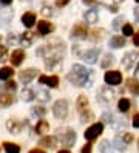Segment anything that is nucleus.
<instances>
[{
    "label": "nucleus",
    "mask_w": 139,
    "mask_h": 153,
    "mask_svg": "<svg viewBox=\"0 0 139 153\" xmlns=\"http://www.w3.org/2000/svg\"><path fill=\"white\" fill-rule=\"evenodd\" d=\"M135 62H136V53L128 51L127 54L122 57V67H124V70H130V68H133Z\"/></svg>",
    "instance_id": "10"
},
{
    "label": "nucleus",
    "mask_w": 139,
    "mask_h": 153,
    "mask_svg": "<svg viewBox=\"0 0 139 153\" xmlns=\"http://www.w3.org/2000/svg\"><path fill=\"white\" fill-rule=\"evenodd\" d=\"M122 25H124V17H117V19L114 20V23H113V30H119Z\"/></svg>",
    "instance_id": "36"
},
{
    "label": "nucleus",
    "mask_w": 139,
    "mask_h": 153,
    "mask_svg": "<svg viewBox=\"0 0 139 153\" xmlns=\"http://www.w3.org/2000/svg\"><path fill=\"white\" fill-rule=\"evenodd\" d=\"M13 10H0V26H6L13 20Z\"/></svg>",
    "instance_id": "13"
},
{
    "label": "nucleus",
    "mask_w": 139,
    "mask_h": 153,
    "mask_svg": "<svg viewBox=\"0 0 139 153\" xmlns=\"http://www.w3.org/2000/svg\"><path fill=\"white\" fill-rule=\"evenodd\" d=\"M133 125H135L136 128H139V113L135 114V118H133Z\"/></svg>",
    "instance_id": "45"
},
{
    "label": "nucleus",
    "mask_w": 139,
    "mask_h": 153,
    "mask_svg": "<svg viewBox=\"0 0 139 153\" xmlns=\"http://www.w3.org/2000/svg\"><path fill=\"white\" fill-rule=\"evenodd\" d=\"M67 77H68V80L73 85L83 87V85H91L93 73H91V70H87L85 67H82V65H73L71 73Z\"/></svg>",
    "instance_id": "1"
},
{
    "label": "nucleus",
    "mask_w": 139,
    "mask_h": 153,
    "mask_svg": "<svg viewBox=\"0 0 139 153\" xmlns=\"http://www.w3.org/2000/svg\"><path fill=\"white\" fill-rule=\"evenodd\" d=\"M124 45H125V39L122 36H113L110 39V47H113V48H122Z\"/></svg>",
    "instance_id": "19"
},
{
    "label": "nucleus",
    "mask_w": 139,
    "mask_h": 153,
    "mask_svg": "<svg viewBox=\"0 0 139 153\" xmlns=\"http://www.w3.org/2000/svg\"><path fill=\"white\" fill-rule=\"evenodd\" d=\"M77 110L80 111V113H83L87 110V107H88V99L85 97V96H79V99H77Z\"/></svg>",
    "instance_id": "26"
},
{
    "label": "nucleus",
    "mask_w": 139,
    "mask_h": 153,
    "mask_svg": "<svg viewBox=\"0 0 139 153\" xmlns=\"http://www.w3.org/2000/svg\"><path fill=\"white\" fill-rule=\"evenodd\" d=\"M45 113H46L45 107H34L33 108V114H36V116H43Z\"/></svg>",
    "instance_id": "35"
},
{
    "label": "nucleus",
    "mask_w": 139,
    "mask_h": 153,
    "mask_svg": "<svg viewBox=\"0 0 139 153\" xmlns=\"http://www.w3.org/2000/svg\"><path fill=\"white\" fill-rule=\"evenodd\" d=\"M37 76V70L36 68H28V70H23L20 74H19V77H20L22 82L28 84V82H31V80Z\"/></svg>",
    "instance_id": "11"
},
{
    "label": "nucleus",
    "mask_w": 139,
    "mask_h": 153,
    "mask_svg": "<svg viewBox=\"0 0 139 153\" xmlns=\"http://www.w3.org/2000/svg\"><path fill=\"white\" fill-rule=\"evenodd\" d=\"M80 153H91V144H87V146H83Z\"/></svg>",
    "instance_id": "43"
},
{
    "label": "nucleus",
    "mask_w": 139,
    "mask_h": 153,
    "mask_svg": "<svg viewBox=\"0 0 139 153\" xmlns=\"http://www.w3.org/2000/svg\"><path fill=\"white\" fill-rule=\"evenodd\" d=\"M34 96L37 97V101H40V102H48L50 101V93L48 91H45V90H37V93H34Z\"/></svg>",
    "instance_id": "25"
},
{
    "label": "nucleus",
    "mask_w": 139,
    "mask_h": 153,
    "mask_svg": "<svg viewBox=\"0 0 139 153\" xmlns=\"http://www.w3.org/2000/svg\"><path fill=\"white\" fill-rule=\"evenodd\" d=\"M82 2L85 3V5H94V3L97 2V0H82Z\"/></svg>",
    "instance_id": "48"
},
{
    "label": "nucleus",
    "mask_w": 139,
    "mask_h": 153,
    "mask_svg": "<svg viewBox=\"0 0 139 153\" xmlns=\"http://www.w3.org/2000/svg\"><path fill=\"white\" fill-rule=\"evenodd\" d=\"M136 2H138V3H139V0H136Z\"/></svg>",
    "instance_id": "57"
},
{
    "label": "nucleus",
    "mask_w": 139,
    "mask_h": 153,
    "mask_svg": "<svg viewBox=\"0 0 139 153\" xmlns=\"http://www.w3.org/2000/svg\"><path fill=\"white\" fill-rule=\"evenodd\" d=\"M23 59H25V53H23V50H16V51H13V54H11V64L14 65V67H19L23 62Z\"/></svg>",
    "instance_id": "14"
},
{
    "label": "nucleus",
    "mask_w": 139,
    "mask_h": 153,
    "mask_svg": "<svg viewBox=\"0 0 139 153\" xmlns=\"http://www.w3.org/2000/svg\"><path fill=\"white\" fill-rule=\"evenodd\" d=\"M39 80H40V84H45V85H48L51 88H56L59 85V77L57 76H45V74H42L39 77Z\"/></svg>",
    "instance_id": "12"
},
{
    "label": "nucleus",
    "mask_w": 139,
    "mask_h": 153,
    "mask_svg": "<svg viewBox=\"0 0 139 153\" xmlns=\"http://www.w3.org/2000/svg\"><path fill=\"white\" fill-rule=\"evenodd\" d=\"M83 17H85V20L88 23H96L97 22V11L96 10H88L85 14H83Z\"/></svg>",
    "instance_id": "23"
},
{
    "label": "nucleus",
    "mask_w": 139,
    "mask_h": 153,
    "mask_svg": "<svg viewBox=\"0 0 139 153\" xmlns=\"http://www.w3.org/2000/svg\"><path fill=\"white\" fill-rule=\"evenodd\" d=\"M37 30H39V33L42 36H46V34H50L53 30H54V26L50 23V22H46V20H42L37 23Z\"/></svg>",
    "instance_id": "15"
},
{
    "label": "nucleus",
    "mask_w": 139,
    "mask_h": 153,
    "mask_svg": "<svg viewBox=\"0 0 139 153\" xmlns=\"http://www.w3.org/2000/svg\"><path fill=\"white\" fill-rule=\"evenodd\" d=\"M110 11H111V13H116V11H117V6H111Z\"/></svg>",
    "instance_id": "53"
},
{
    "label": "nucleus",
    "mask_w": 139,
    "mask_h": 153,
    "mask_svg": "<svg viewBox=\"0 0 139 153\" xmlns=\"http://www.w3.org/2000/svg\"><path fill=\"white\" fill-rule=\"evenodd\" d=\"M36 22V14L34 13H25L22 16V23L26 26V28H31Z\"/></svg>",
    "instance_id": "16"
},
{
    "label": "nucleus",
    "mask_w": 139,
    "mask_h": 153,
    "mask_svg": "<svg viewBox=\"0 0 139 153\" xmlns=\"http://www.w3.org/2000/svg\"><path fill=\"white\" fill-rule=\"evenodd\" d=\"M99 152L100 153H111V146L107 139H104L100 144H99Z\"/></svg>",
    "instance_id": "32"
},
{
    "label": "nucleus",
    "mask_w": 139,
    "mask_h": 153,
    "mask_svg": "<svg viewBox=\"0 0 139 153\" xmlns=\"http://www.w3.org/2000/svg\"><path fill=\"white\" fill-rule=\"evenodd\" d=\"M102 33H104L102 30H94V31H93V36H91V37L94 39V40H97V39L102 37Z\"/></svg>",
    "instance_id": "41"
},
{
    "label": "nucleus",
    "mask_w": 139,
    "mask_h": 153,
    "mask_svg": "<svg viewBox=\"0 0 139 153\" xmlns=\"http://www.w3.org/2000/svg\"><path fill=\"white\" fill-rule=\"evenodd\" d=\"M114 116L113 114H110V113H105V114H102V121H105V122H108V124H113L114 121Z\"/></svg>",
    "instance_id": "37"
},
{
    "label": "nucleus",
    "mask_w": 139,
    "mask_h": 153,
    "mask_svg": "<svg viewBox=\"0 0 139 153\" xmlns=\"http://www.w3.org/2000/svg\"><path fill=\"white\" fill-rule=\"evenodd\" d=\"M113 99H114V91L111 88H108V87L102 88L100 91L97 93V101L104 102V104H110Z\"/></svg>",
    "instance_id": "5"
},
{
    "label": "nucleus",
    "mask_w": 139,
    "mask_h": 153,
    "mask_svg": "<svg viewBox=\"0 0 139 153\" xmlns=\"http://www.w3.org/2000/svg\"><path fill=\"white\" fill-rule=\"evenodd\" d=\"M16 82H14V80H8V84H6V88L8 90H13V91H14V90H16Z\"/></svg>",
    "instance_id": "42"
},
{
    "label": "nucleus",
    "mask_w": 139,
    "mask_h": 153,
    "mask_svg": "<svg viewBox=\"0 0 139 153\" xmlns=\"http://www.w3.org/2000/svg\"><path fill=\"white\" fill-rule=\"evenodd\" d=\"M127 88L133 94H139V82L136 79H127Z\"/></svg>",
    "instance_id": "22"
},
{
    "label": "nucleus",
    "mask_w": 139,
    "mask_h": 153,
    "mask_svg": "<svg viewBox=\"0 0 139 153\" xmlns=\"http://www.w3.org/2000/svg\"><path fill=\"white\" fill-rule=\"evenodd\" d=\"M59 139H60V142L63 144V146L71 147L73 144H74V141H76V131L71 130V128H65V130L60 131Z\"/></svg>",
    "instance_id": "3"
},
{
    "label": "nucleus",
    "mask_w": 139,
    "mask_h": 153,
    "mask_svg": "<svg viewBox=\"0 0 139 153\" xmlns=\"http://www.w3.org/2000/svg\"><path fill=\"white\" fill-rule=\"evenodd\" d=\"M45 65H46V68H54V70L60 68L62 67V57H60V54H54V56L46 57Z\"/></svg>",
    "instance_id": "9"
},
{
    "label": "nucleus",
    "mask_w": 139,
    "mask_h": 153,
    "mask_svg": "<svg viewBox=\"0 0 139 153\" xmlns=\"http://www.w3.org/2000/svg\"><path fill=\"white\" fill-rule=\"evenodd\" d=\"M113 146L116 147V150L124 152V150H125V147H127V144L124 142V139L120 138V134H119V136H116V138L113 139Z\"/></svg>",
    "instance_id": "27"
},
{
    "label": "nucleus",
    "mask_w": 139,
    "mask_h": 153,
    "mask_svg": "<svg viewBox=\"0 0 139 153\" xmlns=\"http://www.w3.org/2000/svg\"><path fill=\"white\" fill-rule=\"evenodd\" d=\"M133 43L136 45V47H139V33L135 36V37H133Z\"/></svg>",
    "instance_id": "47"
},
{
    "label": "nucleus",
    "mask_w": 139,
    "mask_h": 153,
    "mask_svg": "<svg viewBox=\"0 0 139 153\" xmlns=\"http://www.w3.org/2000/svg\"><path fill=\"white\" fill-rule=\"evenodd\" d=\"M80 57L88 62V64H96V60L99 57V48H93V50H87L83 54H80Z\"/></svg>",
    "instance_id": "7"
},
{
    "label": "nucleus",
    "mask_w": 139,
    "mask_h": 153,
    "mask_svg": "<svg viewBox=\"0 0 139 153\" xmlns=\"http://www.w3.org/2000/svg\"><path fill=\"white\" fill-rule=\"evenodd\" d=\"M0 3L5 5V6H8V5H11V3H13V0H0Z\"/></svg>",
    "instance_id": "49"
},
{
    "label": "nucleus",
    "mask_w": 139,
    "mask_h": 153,
    "mask_svg": "<svg viewBox=\"0 0 139 153\" xmlns=\"http://www.w3.org/2000/svg\"><path fill=\"white\" fill-rule=\"evenodd\" d=\"M48 130H50V124L46 121H39L37 122V125H36L37 134H45V133H48Z\"/></svg>",
    "instance_id": "21"
},
{
    "label": "nucleus",
    "mask_w": 139,
    "mask_h": 153,
    "mask_svg": "<svg viewBox=\"0 0 139 153\" xmlns=\"http://www.w3.org/2000/svg\"><path fill=\"white\" fill-rule=\"evenodd\" d=\"M104 79L108 85H119L122 82V74H120L119 71H107Z\"/></svg>",
    "instance_id": "6"
},
{
    "label": "nucleus",
    "mask_w": 139,
    "mask_h": 153,
    "mask_svg": "<svg viewBox=\"0 0 139 153\" xmlns=\"http://www.w3.org/2000/svg\"><path fill=\"white\" fill-rule=\"evenodd\" d=\"M42 14H45V16H51V14H53L51 8H48V6H43V10H42Z\"/></svg>",
    "instance_id": "44"
},
{
    "label": "nucleus",
    "mask_w": 139,
    "mask_h": 153,
    "mask_svg": "<svg viewBox=\"0 0 139 153\" xmlns=\"http://www.w3.org/2000/svg\"><path fill=\"white\" fill-rule=\"evenodd\" d=\"M33 40H34V34H33L31 31H26V33H23V34H22L20 42L25 45V47H30V45L33 43Z\"/></svg>",
    "instance_id": "24"
},
{
    "label": "nucleus",
    "mask_w": 139,
    "mask_h": 153,
    "mask_svg": "<svg viewBox=\"0 0 139 153\" xmlns=\"http://www.w3.org/2000/svg\"><path fill=\"white\" fill-rule=\"evenodd\" d=\"M71 36H73V37H79V39H85L87 36H88L87 25H85V23H77V25L73 28Z\"/></svg>",
    "instance_id": "8"
},
{
    "label": "nucleus",
    "mask_w": 139,
    "mask_h": 153,
    "mask_svg": "<svg viewBox=\"0 0 139 153\" xmlns=\"http://www.w3.org/2000/svg\"><path fill=\"white\" fill-rule=\"evenodd\" d=\"M30 153H45L42 149H33V150H30Z\"/></svg>",
    "instance_id": "51"
},
{
    "label": "nucleus",
    "mask_w": 139,
    "mask_h": 153,
    "mask_svg": "<svg viewBox=\"0 0 139 153\" xmlns=\"http://www.w3.org/2000/svg\"><path fill=\"white\" fill-rule=\"evenodd\" d=\"M68 2H70V0H56V5H57V6L60 8V6H65Z\"/></svg>",
    "instance_id": "46"
},
{
    "label": "nucleus",
    "mask_w": 139,
    "mask_h": 153,
    "mask_svg": "<svg viewBox=\"0 0 139 153\" xmlns=\"http://www.w3.org/2000/svg\"><path fill=\"white\" fill-rule=\"evenodd\" d=\"M3 147L6 150V153H20V147L17 144H13V142H5Z\"/></svg>",
    "instance_id": "29"
},
{
    "label": "nucleus",
    "mask_w": 139,
    "mask_h": 153,
    "mask_svg": "<svg viewBox=\"0 0 139 153\" xmlns=\"http://www.w3.org/2000/svg\"><path fill=\"white\" fill-rule=\"evenodd\" d=\"M56 138L54 136H46V138H42L40 142H39V146L42 147H46V149H54L56 147Z\"/></svg>",
    "instance_id": "18"
},
{
    "label": "nucleus",
    "mask_w": 139,
    "mask_h": 153,
    "mask_svg": "<svg viewBox=\"0 0 139 153\" xmlns=\"http://www.w3.org/2000/svg\"><path fill=\"white\" fill-rule=\"evenodd\" d=\"M22 127H23V124H20V122H17V121H8L6 122V128L11 131V133H20L22 131Z\"/></svg>",
    "instance_id": "17"
},
{
    "label": "nucleus",
    "mask_w": 139,
    "mask_h": 153,
    "mask_svg": "<svg viewBox=\"0 0 139 153\" xmlns=\"http://www.w3.org/2000/svg\"><path fill=\"white\" fill-rule=\"evenodd\" d=\"M120 138L124 139V142L125 144H130L133 141V134H130V133H124V134H120Z\"/></svg>",
    "instance_id": "39"
},
{
    "label": "nucleus",
    "mask_w": 139,
    "mask_h": 153,
    "mask_svg": "<svg viewBox=\"0 0 139 153\" xmlns=\"http://www.w3.org/2000/svg\"><path fill=\"white\" fill-rule=\"evenodd\" d=\"M36 96H34V91L33 90H30V88H23V91H22V99L25 102H30V101H33Z\"/></svg>",
    "instance_id": "30"
},
{
    "label": "nucleus",
    "mask_w": 139,
    "mask_h": 153,
    "mask_svg": "<svg viewBox=\"0 0 139 153\" xmlns=\"http://www.w3.org/2000/svg\"><path fill=\"white\" fill-rule=\"evenodd\" d=\"M14 102V97L11 94H8V93H3V94H0V108H5V107H9Z\"/></svg>",
    "instance_id": "20"
},
{
    "label": "nucleus",
    "mask_w": 139,
    "mask_h": 153,
    "mask_svg": "<svg viewBox=\"0 0 139 153\" xmlns=\"http://www.w3.org/2000/svg\"><path fill=\"white\" fill-rule=\"evenodd\" d=\"M113 59H114V57L111 56V54H105V56H104V60L100 62V67H102V68H108L111 64H113Z\"/></svg>",
    "instance_id": "33"
},
{
    "label": "nucleus",
    "mask_w": 139,
    "mask_h": 153,
    "mask_svg": "<svg viewBox=\"0 0 139 153\" xmlns=\"http://www.w3.org/2000/svg\"><path fill=\"white\" fill-rule=\"evenodd\" d=\"M135 74H136V77L139 79V64H138V67H136V71H135Z\"/></svg>",
    "instance_id": "52"
},
{
    "label": "nucleus",
    "mask_w": 139,
    "mask_h": 153,
    "mask_svg": "<svg viewBox=\"0 0 139 153\" xmlns=\"http://www.w3.org/2000/svg\"><path fill=\"white\" fill-rule=\"evenodd\" d=\"M135 19H136V22L139 23V8H136V10H135Z\"/></svg>",
    "instance_id": "50"
},
{
    "label": "nucleus",
    "mask_w": 139,
    "mask_h": 153,
    "mask_svg": "<svg viewBox=\"0 0 139 153\" xmlns=\"http://www.w3.org/2000/svg\"><path fill=\"white\" fill-rule=\"evenodd\" d=\"M117 108H119V111H122V113L128 111V110H130V101L122 97V99L119 101V104H117Z\"/></svg>",
    "instance_id": "31"
},
{
    "label": "nucleus",
    "mask_w": 139,
    "mask_h": 153,
    "mask_svg": "<svg viewBox=\"0 0 139 153\" xmlns=\"http://www.w3.org/2000/svg\"><path fill=\"white\" fill-rule=\"evenodd\" d=\"M6 54H8V50L6 47L0 45V60H6Z\"/></svg>",
    "instance_id": "38"
},
{
    "label": "nucleus",
    "mask_w": 139,
    "mask_h": 153,
    "mask_svg": "<svg viewBox=\"0 0 139 153\" xmlns=\"http://www.w3.org/2000/svg\"><path fill=\"white\" fill-rule=\"evenodd\" d=\"M59 153H70V150H60Z\"/></svg>",
    "instance_id": "55"
},
{
    "label": "nucleus",
    "mask_w": 139,
    "mask_h": 153,
    "mask_svg": "<svg viewBox=\"0 0 139 153\" xmlns=\"http://www.w3.org/2000/svg\"><path fill=\"white\" fill-rule=\"evenodd\" d=\"M113 2H114V5H119V3H122L124 0H113Z\"/></svg>",
    "instance_id": "54"
},
{
    "label": "nucleus",
    "mask_w": 139,
    "mask_h": 153,
    "mask_svg": "<svg viewBox=\"0 0 139 153\" xmlns=\"http://www.w3.org/2000/svg\"><path fill=\"white\" fill-rule=\"evenodd\" d=\"M102 131H104V125H102L100 122H97V124H93L91 127H88L87 131L83 133V136H85V139H88V141H94Z\"/></svg>",
    "instance_id": "4"
},
{
    "label": "nucleus",
    "mask_w": 139,
    "mask_h": 153,
    "mask_svg": "<svg viewBox=\"0 0 139 153\" xmlns=\"http://www.w3.org/2000/svg\"><path fill=\"white\" fill-rule=\"evenodd\" d=\"M138 149H139V139H138Z\"/></svg>",
    "instance_id": "56"
},
{
    "label": "nucleus",
    "mask_w": 139,
    "mask_h": 153,
    "mask_svg": "<svg viewBox=\"0 0 139 153\" xmlns=\"http://www.w3.org/2000/svg\"><path fill=\"white\" fill-rule=\"evenodd\" d=\"M53 114L57 119H65L68 116V102L65 101V99H59V101L53 105Z\"/></svg>",
    "instance_id": "2"
},
{
    "label": "nucleus",
    "mask_w": 139,
    "mask_h": 153,
    "mask_svg": "<svg viewBox=\"0 0 139 153\" xmlns=\"http://www.w3.org/2000/svg\"><path fill=\"white\" fill-rule=\"evenodd\" d=\"M13 74H14L13 68H9V67H3V68H0V79H3V80H8V79L11 77Z\"/></svg>",
    "instance_id": "28"
},
{
    "label": "nucleus",
    "mask_w": 139,
    "mask_h": 153,
    "mask_svg": "<svg viewBox=\"0 0 139 153\" xmlns=\"http://www.w3.org/2000/svg\"><path fill=\"white\" fill-rule=\"evenodd\" d=\"M8 43H9V45H16V43H19L17 36H16V34H9V36H8Z\"/></svg>",
    "instance_id": "40"
},
{
    "label": "nucleus",
    "mask_w": 139,
    "mask_h": 153,
    "mask_svg": "<svg viewBox=\"0 0 139 153\" xmlns=\"http://www.w3.org/2000/svg\"><path fill=\"white\" fill-rule=\"evenodd\" d=\"M122 33H124V36H132L133 34V26L130 23H125L122 26Z\"/></svg>",
    "instance_id": "34"
}]
</instances>
